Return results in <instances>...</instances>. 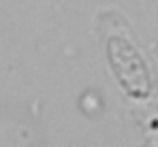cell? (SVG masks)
<instances>
[{
  "instance_id": "1",
  "label": "cell",
  "mask_w": 158,
  "mask_h": 147,
  "mask_svg": "<svg viewBox=\"0 0 158 147\" xmlns=\"http://www.w3.org/2000/svg\"><path fill=\"white\" fill-rule=\"evenodd\" d=\"M107 60L118 77L120 85L137 98H145L152 92V75L145 58L131 39L128 26L124 17L115 15V19L107 22Z\"/></svg>"
}]
</instances>
